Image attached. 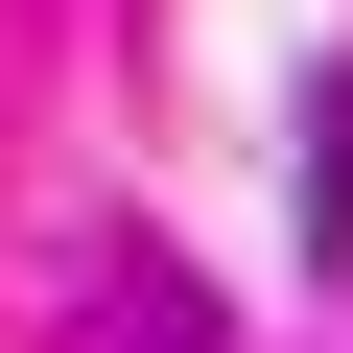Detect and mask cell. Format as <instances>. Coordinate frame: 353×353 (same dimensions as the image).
<instances>
[{
  "label": "cell",
  "instance_id": "cell-1",
  "mask_svg": "<svg viewBox=\"0 0 353 353\" xmlns=\"http://www.w3.org/2000/svg\"><path fill=\"white\" fill-rule=\"evenodd\" d=\"M306 259L353 283V71H306Z\"/></svg>",
  "mask_w": 353,
  "mask_h": 353
}]
</instances>
